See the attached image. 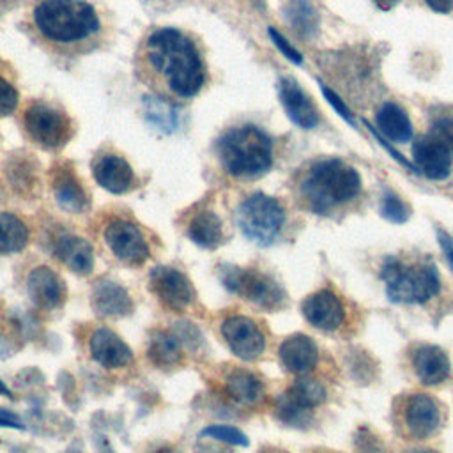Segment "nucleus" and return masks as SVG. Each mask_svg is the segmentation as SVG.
I'll return each mask as SVG.
<instances>
[{"mask_svg":"<svg viewBox=\"0 0 453 453\" xmlns=\"http://www.w3.org/2000/svg\"><path fill=\"white\" fill-rule=\"evenodd\" d=\"M92 306L99 315L117 317L127 315L133 310V301L122 285L103 280L92 290Z\"/></svg>","mask_w":453,"mask_h":453,"instance_id":"obj_22","label":"nucleus"},{"mask_svg":"<svg viewBox=\"0 0 453 453\" xmlns=\"http://www.w3.org/2000/svg\"><path fill=\"white\" fill-rule=\"evenodd\" d=\"M403 421L412 437L425 439L437 430L441 423V409L430 395L416 393L405 403Z\"/></svg>","mask_w":453,"mask_h":453,"instance_id":"obj_15","label":"nucleus"},{"mask_svg":"<svg viewBox=\"0 0 453 453\" xmlns=\"http://www.w3.org/2000/svg\"><path fill=\"white\" fill-rule=\"evenodd\" d=\"M216 154L221 166L234 177H258L273 166V142L251 124L223 133L216 143Z\"/></svg>","mask_w":453,"mask_h":453,"instance_id":"obj_4","label":"nucleus"},{"mask_svg":"<svg viewBox=\"0 0 453 453\" xmlns=\"http://www.w3.org/2000/svg\"><path fill=\"white\" fill-rule=\"evenodd\" d=\"M278 96L288 119L296 126L303 129H313L319 124V110L294 78H281L278 81Z\"/></svg>","mask_w":453,"mask_h":453,"instance_id":"obj_13","label":"nucleus"},{"mask_svg":"<svg viewBox=\"0 0 453 453\" xmlns=\"http://www.w3.org/2000/svg\"><path fill=\"white\" fill-rule=\"evenodd\" d=\"M414 372L419 380L426 386L441 384L449 375V357L448 354L437 345H421L414 350L412 356Z\"/></svg>","mask_w":453,"mask_h":453,"instance_id":"obj_19","label":"nucleus"},{"mask_svg":"<svg viewBox=\"0 0 453 453\" xmlns=\"http://www.w3.org/2000/svg\"><path fill=\"white\" fill-rule=\"evenodd\" d=\"M138 78L161 99L180 103L205 83L207 65L198 42L179 28L150 30L134 55Z\"/></svg>","mask_w":453,"mask_h":453,"instance_id":"obj_1","label":"nucleus"},{"mask_svg":"<svg viewBox=\"0 0 453 453\" xmlns=\"http://www.w3.org/2000/svg\"><path fill=\"white\" fill-rule=\"evenodd\" d=\"M432 134L439 138L453 156V108H439L432 115Z\"/></svg>","mask_w":453,"mask_h":453,"instance_id":"obj_31","label":"nucleus"},{"mask_svg":"<svg viewBox=\"0 0 453 453\" xmlns=\"http://www.w3.org/2000/svg\"><path fill=\"white\" fill-rule=\"evenodd\" d=\"M53 191L58 205L69 212H81L87 207V195L69 170H60L55 175Z\"/></svg>","mask_w":453,"mask_h":453,"instance_id":"obj_26","label":"nucleus"},{"mask_svg":"<svg viewBox=\"0 0 453 453\" xmlns=\"http://www.w3.org/2000/svg\"><path fill=\"white\" fill-rule=\"evenodd\" d=\"M303 315L317 329L333 331L343 324L345 308L336 294L324 288L304 299Z\"/></svg>","mask_w":453,"mask_h":453,"instance_id":"obj_14","label":"nucleus"},{"mask_svg":"<svg viewBox=\"0 0 453 453\" xmlns=\"http://www.w3.org/2000/svg\"><path fill=\"white\" fill-rule=\"evenodd\" d=\"M88 347L92 357L104 368H122L133 359V352L127 343L108 327L94 331Z\"/></svg>","mask_w":453,"mask_h":453,"instance_id":"obj_16","label":"nucleus"},{"mask_svg":"<svg viewBox=\"0 0 453 453\" xmlns=\"http://www.w3.org/2000/svg\"><path fill=\"white\" fill-rule=\"evenodd\" d=\"M269 35H271V39H273V42L276 44V48L288 58V60H292L294 64H303V55L278 32V30H274V28H269Z\"/></svg>","mask_w":453,"mask_h":453,"instance_id":"obj_37","label":"nucleus"},{"mask_svg":"<svg viewBox=\"0 0 453 453\" xmlns=\"http://www.w3.org/2000/svg\"><path fill=\"white\" fill-rule=\"evenodd\" d=\"M55 255L67 269L78 274H88L94 267V250L83 237L62 235L55 244Z\"/></svg>","mask_w":453,"mask_h":453,"instance_id":"obj_21","label":"nucleus"},{"mask_svg":"<svg viewBox=\"0 0 453 453\" xmlns=\"http://www.w3.org/2000/svg\"><path fill=\"white\" fill-rule=\"evenodd\" d=\"M375 122L379 133L395 143H405L412 138V122L405 110L395 103H384L377 110Z\"/></svg>","mask_w":453,"mask_h":453,"instance_id":"obj_23","label":"nucleus"},{"mask_svg":"<svg viewBox=\"0 0 453 453\" xmlns=\"http://www.w3.org/2000/svg\"><path fill=\"white\" fill-rule=\"evenodd\" d=\"M0 395H5V396H11V391H9V388L0 380Z\"/></svg>","mask_w":453,"mask_h":453,"instance_id":"obj_44","label":"nucleus"},{"mask_svg":"<svg viewBox=\"0 0 453 453\" xmlns=\"http://www.w3.org/2000/svg\"><path fill=\"white\" fill-rule=\"evenodd\" d=\"M39 41L64 55L92 51L103 37L97 11L85 0H42L32 11Z\"/></svg>","mask_w":453,"mask_h":453,"instance_id":"obj_2","label":"nucleus"},{"mask_svg":"<svg viewBox=\"0 0 453 453\" xmlns=\"http://www.w3.org/2000/svg\"><path fill=\"white\" fill-rule=\"evenodd\" d=\"M104 241L113 255L127 264H142L149 258L150 250L142 230L126 219H111L104 226Z\"/></svg>","mask_w":453,"mask_h":453,"instance_id":"obj_9","label":"nucleus"},{"mask_svg":"<svg viewBox=\"0 0 453 453\" xmlns=\"http://www.w3.org/2000/svg\"><path fill=\"white\" fill-rule=\"evenodd\" d=\"M221 333L230 350L244 361L257 359L265 349V336L257 326V322L251 320L250 317H228L221 326Z\"/></svg>","mask_w":453,"mask_h":453,"instance_id":"obj_10","label":"nucleus"},{"mask_svg":"<svg viewBox=\"0 0 453 453\" xmlns=\"http://www.w3.org/2000/svg\"><path fill=\"white\" fill-rule=\"evenodd\" d=\"M221 278L228 290L242 296L244 299L262 308L273 310L283 303V290L274 280H271L264 273H258L255 269L228 267L226 271H223Z\"/></svg>","mask_w":453,"mask_h":453,"instance_id":"obj_8","label":"nucleus"},{"mask_svg":"<svg viewBox=\"0 0 453 453\" xmlns=\"http://www.w3.org/2000/svg\"><path fill=\"white\" fill-rule=\"evenodd\" d=\"M188 235L195 244L202 248H216L223 241L221 219L211 211H202L191 218L188 225Z\"/></svg>","mask_w":453,"mask_h":453,"instance_id":"obj_25","label":"nucleus"},{"mask_svg":"<svg viewBox=\"0 0 453 453\" xmlns=\"http://www.w3.org/2000/svg\"><path fill=\"white\" fill-rule=\"evenodd\" d=\"M285 14L292 28L303 37H313L319 32V14L308 0H290Z\"/></svg>","mask_w":453,"mask_h":453,"instance_id":"obj_29","label":"nucleus"},{"mask_svg":"<svg viewBox=\"0 0 453 453\" xmlns=\"http://www.w3.org/2000/svg\"><path fill=\"white\" fill-rule=\"evenodd\" d=\"M202 435L226 442V444H234V446H248V437L235 426L230 425H211L207 426Z\"/></svg>","mask_w":453,"mask_h":453,"instance_id":"obj_33","label":"nucleus"},{"mask_svg":"<svg viewBox=\"0 0 453 453\" xmlns=\"http://www.w3.org/2000/svg\"><path fill=\"white\" fill-rule=\"evenodd\" d=\"M287 395L304 409L317 407L319 403H322L326 400L324 386L311 377L296 379L294 384L290 386V389L287 391Z\"/></svg>","mask_w":453,"mask_h":453,"instance_id":"obj_30","label":"nucleus"},{"mask_svg":"<svg viewBox=\"0 0 453 453\" xmlns=\"http://www.w3.org/2000/svg\"><path fill=\"white\" fill-rule=\"evenodd\" d=\"M425 4L439 14H448L453 11V0H425Z\"/></svg>","mask_w":453,"mask_h":453,"instance_id":"obj_39","label":"nucleus"},{"mask_svg":"<svg viewBox=\"0 0 453 453\" xmlns=\"http://www.w3.org/2000/svg\"><path fill=\"white\" fill-rule=\"evenodd\" d=\"M0 426H7V428H16V430H21L23 425H19L16 419H11V418H5V416H0Z\"/></svg>","mask_w":453,"mask_h":453,"instance_id":"obj_41","label":"nucleus"},{"mask_svg":"<svg viewBox=\"0 0 453 453\" xmlns=\"http://www.w3.org/2000/svg\"><path fill=\"white\" fill-rule=\"evenodd\" d=\"M451 152L434 134L419 136L412 143V161L416 172L432 180H444L451 173Z\"/></svg>","mask_w":453,"mask_h":453,"instance_id":"obj_12","label":"nucleus"},{"mask_svg":"<svg viewBox=\"0 0 453 453\" xmlns=\"http://www.w3.org/2000/svg\"><path fill=\"white\" fill-rule=\"evenodd\" d=\"M437 239H439V244H441V248H442V251H444V255H446L448 264H449L451 269H453V237L448 235L446 232L439 230V232H437Z\"/></svg>","mask_w":453,"mask_h":453,"instance_id":"obj_38","label":"nucleus"},{"mask_svg":"<svg viewBox=\"0 0 453 453\" xmlns=\"http://www.w3.org/2000/svg\"><path fill=\"white\" fill-rule=\"evenodd\" d=\"M23 126L30 140L44 149H57L73 134V126L67 115L42 101L32 103L25 108Z\"/></svg>","mask_w":453,"mask_h":453,"instance_id":"obj_7","label":"nucleus"},{"mask_svg":"<svg viewBox=\"0 0 453 453\" xmlns=\"http://www.w3.org/2000/svg\"><path fill=\"white\" fill-rule=\"evenodd\" d=\"M237 223L250 241L267 246L278 237L285 223V209L276 198L253 193L239 205Z\"/></svg>","mask_w":453,"mask_h":453,"instance_id":"obj_6","label":"nucleus"},{"mask_svg":"<svg viewBox=\"0 0 453 453\" xmlns=\"http://www.w3.org/2000/svg\"><path fill=\"white\" fill-rule=\"evenodd\" d=\"M319 85H320V90H322V94H324V97L327 99V103L334 108V111L347 122V124H350V126H354V122H356V119H354V113L350 111V108L342 101V97L334 92V90H331L329 87H326V83H322V81H319Z\"/></svg>","mask_w":453,"mask_h":453,"instance_id":"obj_35","label":"nucleus"},{"mask_svg":"<svg viewBox=\"0 0 453 453\" xmlns=\"http://www.w3.org/2000/svg\"><path fill=\"white\" fill-rule=\"evenodd\" d=\"M180 340L172 331H152L147 343V356L157 366H173L182 357Z\"/></svg>","mask_w":453,"mask_h":453,"instance_id":"obj_24","label":"nucleus"},{"mask_svg":"<svg viewBox=\"0 0 453 453\" xmlns=\"http://www.w3.org/2000/svg\"><path fill=\"white\" fill-rule=\"evenodd\" d=\"M380 214L391 223H405L411 216V211L396 195L384 193L380 202Z\"/></svg>","mask_w":453,"mask_h":453,"instance_id":"obj_32","label":"nucleus"},{"mask_svg":"<svg viewBox=\"0 0 453 453\" xmlns=\"http://www.w3.org/2000/svg\"><path fill=\"white\" fill-rule=\"evenodd\" d=\"M16 104H18L16 88L7 80L0 78V117L12 113Z\"/></svg>","mask_w":453,"mask_h":453,"instance_id":"obj_36","label":"nucleus"},{"mask_svg":"<svg viewBox=\"0 0 453 453\" xmlns=\"http://www.w3.org/2000/svg\"><path fill=\"white\" fill-rule=\"evenodd\" d=\"M150 287L157 299L173 311L186 310L195 299L191 281L173 267H156L150 273Z\"/></svg>","mask_w":453,"mask_h":453,"instance_id":"obj_11","label":"nucleus"},{"mask_svg":"<svg viewBox=\"0 0 453 453\" xmlns=\"http://www.w3.org/2000/svg\"><path fill=\"white\" fill-rule=\"evenodd\" d=\"M16 2H18V0H0V16H2L4 12H7L9 9H12V7L16 5Z\"/></svg>","mask_w":453,"mask_h":453,"instance_id":"obj_42","label":"nucleus"},{"mask_svg":"<svg viewBox=\"0 0 453 453\" xmlns=\"http://www.w3.org/2000/svg\"><path fill=\"white\" fill-rule=\"evenodd\" d=\"M278 412L281 416V419H285L287 423H304L306 421V414H308V409L301 407L299 403H296L287 393L281 395L278 398Z\"/></svg>","mask_w":453,"mask_h":453,"instance_id":"obj_34","label":"nucleus"},{"mask_svg":"<svg viewBox=\"0 0 453 453\" xmlns=\"http://www.w3.org/2000/svg\"><path fill=\"white\" fill-rule=\"evenodd\" d=\"M94 177L110 193H126L134 186V173L129 163L117 154L99 156L92 165Z\"/></svg>","mask_w":453,"mask_h":453,"instance_id":"obj_18","label":"nucleus"},{"mask_svg":"<svg viewBox=\"0 0 453 453\" xmlns=\"http://www.w3.org/2000/svg\"><path fill=\"white\" fill-rule=\"evenodd\" d=\"M28 242L27 225L12 212H0V251L16 253Z\"/></svg>","mask_w":453,"mask_h":453,"instance_id":"obj_28","label":"nucleus"},{"mask_svg":"<svg viewBox=\"0 0 453 453\" xmlns=\"http://www.w3.org/2000/svg\"><path fill=\"white\" fill-rule=\"evenodd\" d=\"M30 299L44 310L57 308L65 297V285L62 278L50 267L39 265L30 271L27 280Z\"/></svg>","mask_w":453,"mask_h":453,"instance_id":"obj_17","label":"nucleus"},{"mask_svg":"<svg viewBox=\"0 0 453 453\" xmlns=\"http://www.w3.org/2000/svg\"><path fill=\"white\" fill-rule=\"evenodd\" d=\"M411 453H435V451L434 449H414Z\"/></svg>","mask_w":453,"mask_h":453,"instance_id":"obj_45","label":"nucleus"},{"mask_svg":"<svg viewBox=\"0 0 453 453\" xmlns=\"http://www.w3.org/2000/svg\"><path fill=\"white\" fill-rule=\"evenodd\" d=\"M361 191L357 170L342 159L327 157L311 163L301 180V195L313 212L326 214L333 207L345 203Z\"/></svg>","mask_w":453,"mask_h":453,"instance_id":"obj_3","label":"nucleus"},{"mask_svg":"<svg viewBox=\"0 0 453 453\" xmlns=\"http://www.w3.org/2000/svg\"><path fill=\"white\" fill-rule=\"evenodd\" d=\"M380 11H391L395 5L400 4V0H372Z\"/></svg>","mask_w":453,"mask_h":453,"instance_id":"obj_40","label":"nucleus"},{"mask_svg":"<svg viewBox=\"0 0 453 453\" xmlns=\"http://www.w3.org/2000/svg\"><path fill=\"white\" fill-rule=\"evenodd\" d=\"M380 278L386 283L388 297L395 303H425L432 299L439 288V274L432 262L405 264L398 258H386L380 269Z\"/></svg>","mask_w":453,"mask_h":453,"instance_id":"obj_5","label":"nucleus"},{"mask_svg":"<svg viewBox=\"0 0 453 453\" xmlns=\"http://www.w3.org/2000/svg\"><path fill=\"white\" fill-rule=\"evenodd\" d=\"M317 345L306 334H292L280 345V359L290 372L304 373L311 370L317 363Z\"/></svg>","mask_w":453,"mask_h":453,"instance_id":"obj_20","label":"nucleus"},{"mask_svg":"<svg viewBox=\"0 0 453 453\" xmlns=\"http://www.w3.org/2000/svg\"><path fill=\"white\" fill-rule=\"evenodd\" d=\"M154 453H179V451L173 449V448H170V446H163V448H159V449L154 451Z\"/></svg>","mask_w":453,"mask_h":453,"instance_id":"obj_43","label":"nucleus"},{"mask_svg":"<svg viewBox=\"0 0 453 453\" xmlns=\"http://www.w3.org/2000/svg\"><path fill=\"white\" fill-rule=\"evenodd\" d=\"M226 393L232 400L242 403V405H253L262 400L264 388L262 382L246 370H235L226 377Z\"/></svg>","mask_w":453,"mask_h":453,"instance_id":"obj_27","label":"nucleus"}]
</instances>
